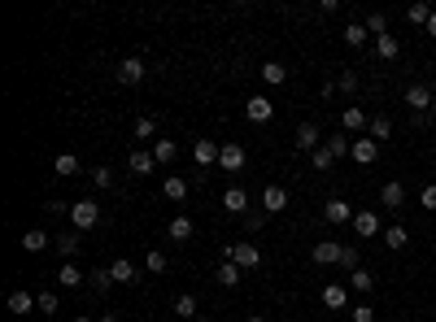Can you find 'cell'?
Returning a JSON list of instances; mask_svg holds the SVG:
<instances>
[{
  "label": "cell",
  "instance_id": "obj_1",
  "mask_svg": "<svg viewBox=\"0 0 436 322\" xmlns=\"http://www.w3.org/2000/svg\"><path fill=\"white\" fill-rule=\"evenodd\" d=\"M70 222H75L79 231H92V226L101 222V209H97V200H75V205H70Z\"/></svg>",
  "mask_w": 436,
  "mask_h": 322
},
{
  "label": "cell",
  "instance_id": "obj_2",
  "mask_svg": "<svg viewBox=\"0 0 436 322\" xmlns=\"http://www.w3.org/2000/svg\"><path fill=\"white\" fill-rule=\"evenodd\" d=\"M353 231H358L362 240H375V235L384 231V222H380V209H358V213H353Z\"/></svg>",
  "mask_w": 436,
  "mask_h": 322
},
{
  "label": "cell",
  "instance_id": "obj_3",
  "mask_svg": "<svg viewBox=\"0 0 436 322\" xmlns=\"http://www.w3.org/2000/svg\"><path fill=\"white\" fill-rule=\"evenodd\" d=\"M432 100H436V92L428 88V83H410L406 88V105L415 113H432Z\"/></svg>",
  "mask_w": 436,
  "mask_h": 322
},
{
  "label": "cell",
  "instance_id": "obj_4",
  "mask_svg": "<svg viewBox=\"0 0 436 322\" xmlns=\"http://www.w3.org/2000/svg\"><path fill=\"white\" fill-rule=\"evenodd\" d=\"M244 161H249V152H244L240 144H222V148H218V170L240 174V170H244Z\"/></svg>",
  "mask_w": 436,
  "mask_h": 322
},
{
  "label": "cell",
  "instance_id": "obj_5",
  "mask_svg": "<svg viewBox=\"0 0 436 322\" xmlns=\"http://www.w3.org/2000/svg\"><path fill=\"white\" fill-rule=\"evenodd\" d=\"M227 261H235L240 270H257V266H262V253H257V244H231Z\"/></svg>",
  "mask_w": 436,
  "mask_h": 322
},
{
  "label": "cell",
  "instance_id": "obj_6",
  "mask_svg": "<svg viewBox=\"0 0 436 322\" xmlns=\"http://www.w3.org/2000/svg\"><path fill=\"white\" fill-rule=\"evenodd\" d=\"M353 213H358V209H353L349 200L332 196V200H327V205H323V222H332V226H345V222H353Z\"/></svg>",
  "mask_w": 436,
  "mask_h": 322
},
{
  "label": "cell",
  "instance_id": "obj_7",
  "mask_svg": "<svg viewBox=\"0 0 436 322\" xmlns=\"http://www.w3.org/2000/svg\"><path fill=\"white\" fill-rule=\"evenodd\" d=\"M319 139H323V135H319V126H314V122H301V126H297V135H292V144H297V152H314V148H323Z\"/></svg>",
  "mask_w": 436,
  "mask_h": 322
},
{
  "label": "cell",
  "instance_id": "obj_8",
  "mask_svg": "<svg viewBox=\"0 0 436 322\" xmlns=\"http://www.w3.org/2000/svg\"><path fill=\"white\" fill-rule=\"evenodd\" d=\"M244 118H249V122H270V118H275V105L266 96H249L244 100Z\"/></svg>",
  "mask_w": 436,
  "mask_h": 322
},
{
  "label": "cell",
  "instance_id": "obj_9",
  "mask_svg": "<svg viewBox=\"0 0 436 322\" xmlns=\"http://www.w3.org/2000/svg\"><path fill=\"white\" fill-rule=\"evenodd\" d=\"M218 139H196V144H192V161L196 165H201V170H205V165H218Z\"/></svg>",
  "mask_w": 436,
  "mask_h": 322
},
{
  "label": "cell",
  "instance_id": "obj_10",
  "mask_svg": "<svg viewBox=\"0 0 436 322\" xmlns=\"http://www.w3.org/2000/svg\"><path fill=\"white\" fill-rule=\"evenodd\" d=\"M144 75H149V66L140 62V57H127V62L118 66V83H127V88H136V83L144 79Z\"/></svg>",
  "mask_w": 436,
  "mask_h": 322
},
{
  "label": "cell",
  "instance_id": "obj_11",
  "mask_svg": "<svg viewBox=\"0 0 436 322\" xmlns=\"http://www.w3.org/2000/svg\"><path fill=\"white\" fill-rule=\"evenodd\" d=\"M349 157L358 161V165H375V157H380V144L367 135V139H353V148H349Z\"/></svg>",
  "mask_w": 436,
  "mask_h": 322
},
{
  "label": "cell",
  "instance_id": "obj_12",
  "mask_svg": "<svg viewBox=\"0 0 436 322\" xmlns=\"http://www.w3.org/2000/svg\"><path fill=\"white\" fill-rule=\"evenodd\" d=\"M262 209L266 213H284L288 209V192L279 183H266V192H262Z\"/></svg>",
  "mask_w": 436,
  "mask_h": 322
},
{
  "label": "cell",
  "instance_id": "obj_13",
  "mask_svg": "<svg viewBox=\"0 0 436 322\" xmlns=\"http://www.w3.org/2000/svg\"><path fill=\"white\" fill-rule=\"evenodd\" d=\"M340 248H345V244H336V240H319V244L310 248V257L319 261V266H336V261H340Z\"/></svg>",
  "mask_w": 436,
  "mask_h": 322
},
{
  "label": "cell",
  "instance_id": "obj_14",
  "mask_svg": "<svg viewBox=\"0 0 436 322\" xmlns=\"http://www.w3.org/2000/svg\"><path fill=\"white\" fill-rule=\"evenodd\" d=\"M192 231H196V226H192V218H183V213H179V218H170V226H166V235H170L175 244H188V240H192Z\"/></svg>",
  "mask_w": 436,
  "mask_h": 322
},
{
  "label": "cell",
  "instance_id": "obj_15",
  "mask_svg": "<svg viewBox=\"0 0 436 322\" xmlns=\"http://www.w3.org/2000/svg\"><path fill=\"white\" fill-rule=\"evenodd\" d=\"M323 305L327 309H345L349 305V288H345V283H327V288H323Z\"/></svg>",
  "mask_w": 436,
  "mask_h": 322
},
{
  "label": "cell",
  "instance_id": "obj_16",
  "mask_svg": "<svg viewBox=\"0 0 436 322\" xmlns=\"http://www.w3.org/2000/svg\"><path fill=\"white\" fill-rule=\"evenodd\" d=\"M222 209L244 213V209H249V192H244V187H227V192H222Z\"/></svg>",
  "mask_w": 436,
  "mask_h": 322
},
{
  "label": "cell",
  "instance_id": "obj_17",
  "mask_svg": "<svg viewBox=\"0 0 436 322\" xmlns=\"http://www.w3.org/2000/svg\"><path fill=\"white\" fill-rule=\"evenodd\" d=\"M380 205H384V209H402V205H406V187H402V183H384Z\"/></svg>",
  "mask_w": 436,
  "mask_h": 322
},
{
  "label": "cell",
  "instance_id": "obj_18",
  "mask_svg": "<svg viewBox=\"0 0 436 322\" xmlns=\"http://www.w3.org/2000/svg\"><path fill=\"white\" fill-rule=\"evenodd\" d=\"M340 126H345V131H367V126H371V118L362 113L358 105H349V109L340 113Z\"/></svg>",
  "mask_w": 436,
  "mask_h": 322
},
{
  "label": "cell",
  "instance_id": "obj_19",
  "mask_svg": "<svg viewBox=\"0 0 436 322\" xmlns=\"http://www.w3.org/2000/svg\"><path fill=\"white\" fill-rule=\"evenodd\" d=\"M110 274H114V283H136L140 279V270L131 266V257H118L114 266H110Z\"/></svg>",
  "mask_w": 436,
  "mask_h": 322
},
{
  "label": "cell",
  "instance_id": "obj_20",
  "mask_svg": "<svg viewBox=\"0 0 436 322\" xmlns=\"http://www.w3.org/2000/svg\"><path fill=\"white\" fill-rule=\"evenodd\" d=\"M375 53H380V62H397V57H402L397 35H380V40H375Z\"/></svg>",
  "mask_w": 436,
  "mask_h": 322
},
{
  "label": "cell",
  "instance_id": "obj_21",
  "mask_svg": "<svg viewBox=\"0 0 436 322\" xmlns=\"http://www.w3.org/2000/svg\"><path fill=\"white\" fill-rule=\"evenodd\" d=\"M31 309H40L31 292H9V314H31Z\"/></svg>",
  "mask_w": 436,
  "mask_h": 322
},
{
  "label": "cell",
  "instance_id": "obj_22",
  "mask_svg": "<svg viewBox=\"0 0 436 322\" xmlns=\"http://www.w3.org/2000/svg\"><path fill=\"white\" fill-rule=\"evenodd\" d=\"M162 192H166V200H175V205H179V200H188V183L179 174H166V183H162Z\"/></svg>",
  "mask_w": 436,
  "mask_h": 322
},
{
  "label": "cell",
  "instance_id": "obj_23",
  "mask_svg": "<svg viewBox=\"0 0 436 322\" xmlns=\"http://www.w3.org/2000/svg\"><path fill=\"white\" fill-rule=\"evenodd\" d=\"M57 279H62V288H79V283H88V279H84V270H79L75 261H62V270H57Z\"/></svg>",
  "mask_w": 436,
  "mask_h": 322
},
{
  "label": "cell",
  "instance_id": "obj_24",
  "mask_svg": "<svg viewBox=\"0 0 436 322\" xmlns=\"http://www.w3.org/2000/svg\"><path fill=\"white\" fill-rule=\"evenodd\" d=\"M406 244H410V231H406V226H388V231H384V248H393V253H402Z\"/></svg>",
  "mask_w": 436,
  "mask_h": 322
},
{
  "label": "cell",
  "instance_id": "obj_25",
  "mask_svg": "<svg viewBox=\"0 0 436 322\" xmlns=\"http://www.w3.org/2000/svg\"><path fill=\"white\" fill-rule=\"evenodd\" d=\"M214 279H218V288H235V283H240V266H235V261H222L214 270Z\"/></svg>",
  "mask_w": 436,
  "mask_h": 322
},
{
  "label": "cell",
  "instance_id": "obj_26",
  "mask_svg": "<svg viewBox=\"0 0 436 322\" xmlns=\"http://www.w3.org/2000/svg\"><path fill=\"white\" fill-rule=\"evenodd\" d=\"M153 161H157L153 152H140V148H131V152H127V165H131L136 174H149V170H153Z\"/></svg>",
  "mask_w": 436,
  "mask_h": 322
},
{
  "label": "cell",
  "instance_id": "obj_27",
  "mask_svg": "<svg viewBox=\"0 0 436 322\" xmlns=\"http://www.w3.org/2000/svg\"><path fill=\"white\" fill-rule=\"evenodd\" d=\"M349 288H353V292H362V296H367V292L375 288V274H371V270H362V266H358V270H353V274H349Z\"/></svg>",
  "mask_w": 436,
  "mask_h": 322
},
{
  "label": "cell",
  "instance_id": "obj_28",
  "mask_svg": "<svg viewBox=\"0 0 436 322\" xmlns=\"http://www.w3.org/2000/svg\"><path fill=\"white\" fill-rule=\"evenodd\" d=\"M371 139H375V144H380V139H388V135H393V118H384V113H375L371 118Z\"/></svg>",
  "mask_w": 436,
  "mask_h": 322
},
{
  "label": "cell",
  "instance_id": "obj_29",
  "mask_svg": "<svg viewBox=\"0 0 436 322\" xmlns=\"http://www.w3.org/2000/svg\"><path fill=\"white\" fill-rule=\"evenodd\" d=\"M88 288L97 292V296H105V292L114 288V274H110V270H92V274H88Z\"/></svg>",
  "mask_w": 436,
  "mask_h": 322
},
{
  "label": "cell",
  "instance_id": "obj_30",
  "mask_svg": "<svg viewBox=\"0 0 436 322\" xmlns=\"http://www.w3.org/2000/svg\"><path fill=\"white\" fill-rule=\"evenodd\" d=\"M257 75H262V83H270V88H279V83H284V79H288V70H284V66H279V62H266L262 70H257Z\"/></svg>",
  "mask_w": 436,
  "mask_h": 322
},
{
  "label": "cell",
  "instance_id": "obj_31",
  "mask_svg": "<svg viewBox=\"0 0 436 322\" xmlns=\"http://www.w3.org/2000/svg\"><path fill=\"white\" fill-rule=\"evenodd\" d=\"M53 170H57V174H62V178H66V174H79V157H75V152H57V161H53Z\"/></svg>",
  "mask_w": 436,
  "mask_h": 322
},
{
  "label": "cell",
  "instance_id": "obj_32",
  "mask_svg": "<svg viewBox=\"0 0 436 322\" xmlns=\"http://www.w3.org/2000/svg\"><path fill=\"white\" fill-rule=\"evenodd\" d=\"M175 314H179V318H188V322H196V296H175Z\"/></svg>",
  "mask_w": 436,
  "mask_h": 322
},
{
  "label": "cell",
  "instance_id": "obj_33",
  "mask_svg": "<svg viewBox=\"0 0 436 322\" xmlns=\"http://www.w3.org/2000/svg\"><path fill=\"white\" fill-rule=\"evenodd\" d=\"M345 44H349V49H362V44H367V27H362V22H349V27H345Z\"/></svg>",
  "mask_w": 436,
  "mask_h": 322
},
{
  "label": "cell",
  "instance_id": "obj_34",
  "mask_svg": "<svg viewBox=\"0 0 436 322\" xmlns=\"http://www.w3.org/2000/svg\"><path fill=\"white\" fill-rule=\"evenodd\" d=\"M22 248H27V253H44V248H49V235H44V231H27V235H22Z\"/></svg>",
  "mask_w": 436,
  "mask_h": 322
},
{
  "label": "cell",
  "instance_id": "obj_35",
  "mask_svg": "<svg viewBox=\"0 0 436 322\" xmlns=\"http://www.w3.org/2000/svg\"><path fill=\"white\" fill-rule=\"evenodd\" d=\"M175 152H179L175 139H157V144H153V157H157V161H175Z\"/></svg>",
  "mask_w": 436,
  "mask_h": 322
},
{
  "label": "cell",
  "instance_id": "obj_36",
  "mask_svg": "<svg viewBox=\"0 0 436 322\" xmlns=\"http://www.w3.org/2000/svg\"><path fill=\"white\" fill-rule=\"evenodd\" d=\"M406 18H410V27H428L432 9H428V5H410V9H406Z\"/></svg>",
  "mask_w": 436,
  "mask_h": 322
},
{
  "label": "cell",
  "instance_id": "obj_37",
  "mask_svg": "<svg viewBox=\"0 0 436 322\" xmlns=\"http://www.w3.org/2000/svg\"><path fill=\"white\" fill-rule=\"evenodd\" d=\"M362 27H367V35H375V40H380V35H388V18H384V14H371Z\"/></svg>",
  "mask_w": 436,
  "mask_h": 322
},
{
  "label": "cell",
  "instance_id": "obj_38",
  "mask_svg": "<svg viewBox=\"0 0 436 322\" xmlns=\"http://www.w3.org/2000/svg\"><path fill=\"white\" fill-rule=\"evenodd\" d=\"M336 88L345 92V96H353V92H358V75H353V70H340V79H336Z\"/></svg>",
  "mask_w": 436,
  "mask_h": 322
},
{
  "label": "cell",
  "instance_id": "obj_39",
  "mask_svg": "<svg viewBox=\"0 0 436 322\" xmlns=\"http://www.w3.org/2000/svg\"><path fill=\"white\" fill-rule=\"evenodd\" d=\"M310 161H314V170H332V165H336V157H332L327 148H314V152H310Z\"/></svg>",
  "mask_w": 436,
  "mask_h": 322
},
{
  "label": "cell",
  "instance_id": "obj_40",
  "mask_svg": "<svg viewBox=\"0 0 436 322\" xmlns=\"http://www.w3.org/2000/svg\"><path fill=\"white\" fill-rule=\"evenodd\" d=\"M336 266H345V270L353 274V270H358V248L345 244V248H340V261H336Z\"/></svg>",
  "mask_w": 436,
  "mask_h": 322
},
{
  "label": "cell",
  "instance_id": "obj_41",
  "mask_svg": "<svg viewBox=\"0 0 436 322\" xmlns=\"http://www.w3.org/2000/svg\"><path fill=\"white\" fill-rule=\"evenodd\" d=\"M57 253H62V257L70 261V257L79 253V235H62V240H57Z\"/></svg>",
  "mask_w": 436,
  "mask_h": 322
},
{
  "label": "cell",
  "instance_id": "obj_42",
  "mask_svg": "<svg viewBox=\"0 0 436 322\" xmlns=\"http://www.w3.org/2000/svg\"><path fill=\"white\" fill-rule=\"evenodd\" d=\"M323 148H327V152H332V157H345V152H349L353 144H349V139H345V135H332V139H327V144H323Z\"/></svg>",
  "mask_w": 436,
  "mask_h": 322
},
{
  "label": "cell",
  "instance_id": "obj_43",
  "mask_svg": "<svg viewBox=\"0 0 436 322\" xmlns=\"http://www.w3.org/2000/svg\"><path fill=\"white\" fill-rule=\"evenodd\" d=\"M144 266H149L153 274H162V270H166V253H162V248H153V253L144 257Z\"/></svg>",
  "mask_w": 436,
  "mask_h": 322
},
{
  "label": "cell",
  "instance_id": "obj_44",
  "mask_svg": "<svg viewBox=\"0 0 436 322\" xmlns=\"http://www.w3.org/2000/svg\"><path fill=\"white\" fill-rule=\"evenodd\" d=\"M157 135V122H153V118H140L136 122V139H153Z\"/></svg>",
  "mask_w": 436,
  "mask_h": 322
},
{
  "label": "cell",
  "instance_id": "obj_45",
  "mask_svg": "<svg viewBox=\"0 0 436 322\" xmlns=\"http://www.w3.org/2000/svg\"><path fill=\"white\" fill-rule=\"evenodd\" d=\"M92 183H97V187H114V170L97 165V170H92Z\"/></svg>",
  "mask_w": 436,
  "mask_h": 322
},
{
  "label": "cell",
  "instance_id": "obj_46",
  "mask_svg": "<svg viewBox=\"0 0 436 322\" xmlns=\"http://www.w3.org/2000/svg\"><path fill=\"white\" fill-rule=\"evenodd\" d=\"M349 318H353V322H375V309H371V305H353Z\"/></svg>",
  "mask_w": 436,
  "mask_h": 322
},
{
  "label": "cell",
  "instance_id": "obj_47",
  "mask_svg": "<svg viewBox=\"0 0 436 322\" xmlns=\"http://www.w3.org/2000/svg\"><path fill=\"white\" fill-rule=\"evenodd\" d=\"M35 301H40V309H44V314H57V296H53V292H40Z\"/></svg>",
  "mask_w": 436,
  "mask_h": 322
},
{
  "label": "cell",
  "instance_id": "obj_48",
  "mask_svg": "<svg viewBox=\"0 0 436 322\" xmlns=\"http://www.w3.org/2000/svg\"><path fill=\"white\" fill-rule=\"evenodd\" d=\"M419 200H423V209H436V183L423 187V196H419Z\"/></svg>",
  "mask_w": 436,
  "mask_h": 322
},
{
  "label": "cell",
  "instance_id": "obj_49",
  "mask_svg": "<svg viewBox=\"0 0 436 322\" xmlns=\"http://www.w3.org/2000/svg\"><path fill=\"white\" fill-rule=\"evenodd\" d=\"M428 35H436V9H432V18H428Z\"/></svg>",
  "mask_w": 436,
  "mask_h": 322
},
{
  "label": "cell",
  "instance_id": "obj_50",
  "mask_svg": "<svg viewBox=\"0 0 436 322\" xmlns=\"http://www.w3.org/2000/svg\"><path fill=\"white\" fill-rule=\"evenodd\" d=\"M70 322H97V318H88V314H79V318H70Z\"/></svg>",
  "mask_w": 436,
  "mask_h": 322
},
{
  "label": "cell",
  "instance_id": "obj_51",
  "mask_svg": "<svg viewBox=\"0 0 436 322\" xmlns=\"http://www.w3.org/2000/svg\"><path fill=\"white\" fill-rule=\"evenodd\" d=\"M101 322H123V318H118V314H105V318H101Z\"/></svg>",
  "mask_w": 436,
  "mask_h": 322
},
{
  "label": "cell",
  "instance_id": "obj_52",
  "mask_svg": "<svg viewBox=\"0 0 436 322\" xmlns=\"http://www.w3.org/2000/svg\"><path fill=\"white\" fill-rule=\"evenodd\" d=\"M244 322H266V318H262V314H249V318H244Z\"/></svg>",
  "mask_w": 436,
  "mask_h": 322
},
{
  "label": "cell",
  "instance_id": "obj_53",
  "mask_svg": "<svg viewBox=\"0 0 436 322\" xmlns=\"http://www.w3.org/2000/svg\"><path fill=\"white\" fill-rule=\"evenodd\" d=\"M432 118H436V100H432Z\"/></svg>",
  "mask_w": 436,
  "mask_h": 322
},
{
  "label": "cell",
  "instance_id": "obj_54",
  "mask_svg": "<svg viewBox=\"0 0 436 322\" xmlns=\"http://www.w3.org/2000/svg\"><path fill=\"white\" fill-rule=\"evenodd\" d=\"M196 322H209V318H196Z\"/></svg>",
  "mask_w": 436,
  "mask_h": 322
}]
</instances>
